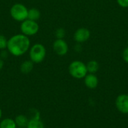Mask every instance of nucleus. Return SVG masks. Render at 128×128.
Listing matches in <instances>:
<instances>
[{"label": "nucleus", "mask_w": 128, "mask_h": 128, "mask_svg": "<svg viewBox=\"0 0 128 128\" xmlns=\"http://www.w3.org/2000/svg\"><path fill=\"white\" fill-rule=\"evenodd\" d=\"M30 39L28 36L22 34H16L8 40L7 48L8 51L15 57L24 54L30 48Z\"/></svg>", "instance_id": "f257e3e1"}, {"label": "nucleus", "mask_w": 128, "mask_h": 128, "mask_svg": "<svg viewBox=\"0 0 128 128\" xmlns=\"http://www.w3.org/2000/svg\"><path fill=\"white\" fill-rule=\"evenodd\" d=\"M70 75L76 79L84 78L87 75V67L86 65L80 60H75L70 63L68 67Z\"/></svg>", "instance_id": "f03ea898"}, {"label": "nucleus", "mask_w": 128, "mask_h": 128, "mask_svg": "<svg viewBox=\"0 0 128 128\" xmlns=\"http://www.w3.org/2000/svg\"><path fill=\"white\" fill-rule=\"evenodd\" d=\"M46 48L45 47L40 43L34 44L29 51L30 60L34 63H41L46 57Z\"/></svg>", "instance_id": "7ed1b4c3"}, {"label": "nucleus", "mask_w": 128, "mask_h": 128, "mask_svg": "<svg viewBox=\"0 0 128 128\" xmlns=\"http://www.w3.org/2000/svg\"><path fill=\"white\" fill-rule=\"evenodd\" d=\"M10 14L12 18L16 21L22 22L28 17V9L24 5L16 3L10 8Z\"/></svg>", "instance_id": "20e7f679"}, {"label": "nucleus", "mask_w": 128, "mask_h": 128, "mask_svg": "<svg viewBox=\"0 0 128 128\" xmlns=\"http://www.w3.org/2000/svg\"><path fill=\"white\" fill-rule=\"evenodd\" d=\"M20 30L22 33L26 36L35 35L39 30V26L36 21L26 19L23 20L20 25Z\"/></svg>", "instance_id": "39448f33"}, {"label": "nucleus", "mask_w": 128, "mask_h": 128, "mask_svg": "<svg viewBox=\"0 0 128 128\" xmlns=\"http://www.w3.org/2000/svg\"><path fill=\"white\" fill-rule=\"evenodd\" d=\"M53 51L58 56H64L68 51V45L63 38H57L53 42Z\"/></svg>", "instance_id": "423d86ee"}, {"label": "nucleus", "mask_w": 128, "mask_h": 128, "mask_svg": "<svg viewBox=\"0 0 128 128\" xmlns=\"http://www.w3.org/2000/svg\"><path fill=\"white\" fill-rule=\"evenodd\" d=\"M116 106L120 112L128 114V94L119 95L116 100Z\"/></svg>", "instance_id": "0eeeda50"}, {"label": "nucleus", "mask_w": 128, "mask_h": 128, "mask_svg": "<svg viewBox=\"0 0 128 128\" xmlns=\"http://www.w3.org/2000/svg\"><path fill=\"white\" fill-rule=\"evenodd\" d=\"M90 35H91L90 31L86 28L82 27V28L76 29V31L75 32L74 35V38L76 42L82 43L88 40V38H90Z\"/></svg>", "instance_id": "6e6552de"}, {"label": "nucleus", "mask_w": 128, "mask_h": 128, "mask_svg": "<svg viewBox=\"0 0 128 128\" xmlns=\"http://www.w3.org/2000/svg\"><path fill=\"white\" fill-rule=\"evenodd\" d=\"M85 85L89 89H94L98 85V77L92 73L87 74L84 78Z\"/></svg>", "instance_id": "1a4fd4ad"}, {"label": "nucleus", "mask_w": 128, "mask_h": 128, "mask_svg": "<svg viewBox=\"0 0 128 128\" xmlns=\"http://www.w3.org/2000/svg\"><path fill=\"white\" fill-rule=\"evenodd\" d=\"M34 67V63L30 60H26L20 66V71L23 74H28L32 72Z\"/></svg>", "instance_id": "9d476101"}, {"label": "nucleus", "mask_w": 128, "mask_h": 128, "mask_svg": "<svg viewBox=\"0 0 128 128\" xmlns=\"http://www.w3.org/2000/svg\"><path fill=\"white\" fill-rule=\"evenodd\" d=\"M99 66H99V63L96 60H90L86 64V67H87L88 72L92 73V74L96 73L99 70V68H100Z\"/></svg>", "instance_id": "9b49d317"}, {"label": "nucleus", "mask_w": 128, "mask_h": 128, "mask_svg": "<svg viewBox=\"0 0 128 128\" xmlns=\"http://www.w3.org/2000/svg\"><path fill=\"white\" fill-rule=\"evenodd\" d=\"M40 17V12L38 9L32 8L28 10V17L27 19H29L31 20L37 21Z\"/></svg>", "instance_id": "f8f14e48"}, {"label": "nucleus", "mask_w": 128, "mask_h": 128, "mask_svg": "<svg viewBox=\"0 0 128 128\" xmlns=\"http://www.w3.org/2000/svg\"><path fill=\"white\" fill-rule=\"evenodd\" d=\"M14 121L16 122V126H18L19 127H26L29 120L28 119V118L26 115H20L16 117Z\"/></svg>", "instance_id": "ddd939ff"}, {"label": "nucleus", "mask_w": 128, "mask_h": 128, "mask_svg": "<svg viewBox=\"0 0 128 128\" xmlns=\"http://www.w3.org/2000/svg\"><path fill=\"white\" fill-rule=\"evenodd\" d=\"M26 128H44V125L39 118H32L28 121Z\"/></svg>", "instance_id": "4468645a"}, {"label": "nucleus", "mask_w": 128, "mask_h": 128, "mask_svg": "<svg viewBox=\"0 0 128 128\" xmlns=\"http://www.w3.org/2000/svg\"><path fill=\"white\" fill-rule=\"evenodd\" d=\"M0 128H16V124L11 118H4L0 122Z\"/></svg>", "instance_id": "2eb2a0df"}, {"label": "nucleus", "mask_w": 128, "mask_h": 128, "mask_svg": "<svg viewBox=\"0 0 128 128\" xmlns=\"http://www.w3.org/2000/svg\"><path fill=\"white\" fill-rule=\"evenodd\" d=\"M8 40L3 35H0V50L5 49L7 48Z\"/></svg>", "instance_id": "dca6fc26"}, {"label": "nucleus", "mask_w": 128, "mask_h": 128, "mask_svg": "<svg viewBox=\"0 0 128 128\" xmlns=\"http://www.w3.org/2000/svg\"><path fill=\"white\" fill-rule=\"evenodd\" d=\"M65 30L63 28H58L56 31V36L57 38H63L65 36Z\"/></svg>", "instance_id": "f3484780"}, {"label": "nucleus", "mask_w": 128, "mask_h": 128, "mask_svg": "<svg viewBox=\"0 0 128 128\" xmlns=\"http://www.w3.org/2000/svg\"><path fill=\"white\" fill-rule=\"evenodd\" d=\"M117 2L119 6L124 8H128V0H117Z\"/></svg>", "instance_id": "a211bd4d"}, {"label": "nucleus", "mask_w": 128, "mask_h": 128, "mask_svg": "<svg viewBox=\"0 0 128 128\" xmlns=\"http://www.w3.org/2000/svg\"><path fill=\"white\" fill-rule=\"evenodd\" d=\"M122 57H123V60L127 63H128V47L124 50V51L122 53Z\"/></svg>", "instance_id": "6ab92c4d"}, {"label": "nucleus", "mask_w": 128, "mask_h": 128, "mask_svg": "<svg viewBox=\"0 0 128 128\" xmlns=\"http://www.w3.org/2000/svg\"><path fill=\"white\" fill-rule=\"evenodd\" d=\"M3 66H4V62H3V60L0 58V70L3 68Z\"/></svg>", "instance_id": "aec40b11"}, {"label": "nucleus", "mask_w": 128, "mask_h": 128, "mask_svg": "<svg viewBox=\"0 0 128 128\" xmlns=\"http://www.w3.org/2000/svg\"><path fill=\"white\" fill-rule=\"evenodd\" d=\"M2 109H1V108H0V118H1V117H2Z\"/></svg>", "instance_id": "412c9836"}, {"label": "nucleus", "mask_w": 128, "mask_h": 128, "mask_svg": "<svg viewBox=\"0 0 128 128\" xmlns=\"http://www.w3.org/2000/svg\"><path fill=\"white\" fill-rule=\"evenodd\" d=\"M18 128H26V127H18Z\"/></svg>", "instance_id": "4be33fe9"}, {"label": "nucleus", "mask_w": 128, "mask_h": 128, "mask_svg": "<svg viewBox=\"0 0 128 128\" xmlns=\"http://www.w3.org/2000/svg\"></svg>", "instance_id": "5701e85b"}]
</instances>
